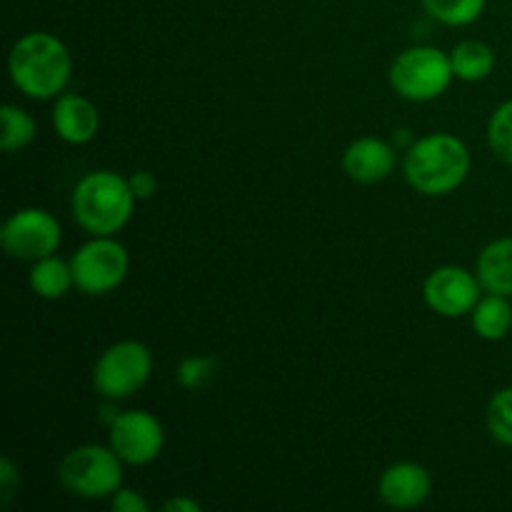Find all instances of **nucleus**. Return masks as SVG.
Returning a JSON list of instances; mask_svg holds the SVG:
<instances>
[{"label": "nucleus", "instance_id": "nucleus-12", "mask_svg": "<svg viewBox=\"0 0 512 512\" xmlns=\"http://www.w3.org/2000/svg\"><path fill=\"white\" fill-rule=\"evenodd\" d=\"M398 163V153L385 140L365 135V138L353 140L343 155V168L350 180L355 183L373 185L388 178Z\"/></svg>", "mask_w": 512, "mask_h": 512}, {"label": "nucleus", "instance_id": "nucleus-20", "mask_svg": "<svg viewBox=\"0 0 512 512\" xmlns=\"http://www.w3.org/2000/svg\"><path fill=\"white\" fill-rule=\"evenodd\" d=\"M488 143L495 158L512 165V100H505L495 108L488 123Z\"/></svg>", "mask_w": 512, "mask_h": 512}, {"label": "nucleus", "instance_id": "nucleus-16", "mask_svg": "<svg viewBox=\"0 0 512 512\" xmlns=\"http://www.w3.org/2000/svg\"><path fill=\"white\" fill-rule=\"evenodd\" d=\"M75 285L73 280V268L65 260L48 255V258L35 260L33 268H30V288L38 298L45 300H58L68 293Z\"/></svg>", "mask_w": 512, "mask_h": 512}, {"label": "nucleus", "instance_id": "nucleus-18", "mask_svg": "<svg viewBox=\"0 0 512 512\" xmlns=\"http://www.w3.org/2000/svg\"><path fill=\"white\" fill-rule=\"evenodd\" d=\"M0 120H3V133H0V148L5 153H13V150H23L25 145H30L38 133V125L35 118L28 110L18 108V105H3L0 108Z\"/></svg>", "mask_w": 512, "mask_h": 512}, {"label": "nucleus", "instance_id": "nucleus-14", "mask_svg": "<svg viewBox=\"0 0 512 512\" xmlns=\"http://www.w3.org/2000/svg\"><path fill=\"white\" fill-rule=\"evenodd\" d=\"M475 273H478L485 293H498L512 298V235L485 245L483 253L478 255Z\"/></svg>", "mask_w": 512, "mask_h": 512}, {"label": "nucleus", "instance_id": "nucleus-23", "mask_svg": "<svg viewBox=\"0 0 512 512\" xmlns=\"http://www.w3.org/2000/svg\"><path fill=\"white\" fill-rule=\"evenodd\" d=\"M110 508L115 512H150V503L133 488H118L110 495Z\"/></svg>", "mask_w": 512, "mask_h": 512}, {"label": "nucleus", "instance_id": "nucleus-4", "mask_svg": "<svg viewBox=\"0 0 512 512\" xmlns=\"http://www.w3.org/2000/svg\"><path fill=\"white\" fill-rule=\"evenodd\" d=\"M58 480L78 498H110L115 490L123 488V460L113 448L80 445L60 460Z\"/></svg>", "mask_w": 512, "mask_h": 512}, {"label": "nucleus", "instance_id": "nucleus-8", "mask_svg": "<svg viewBox=\"0 0 512 512\" xmlns=\"http://www.w3.org/2000/svg\"><path fill=\"white\" fill-rule=\"evenodd\" d=\"M0 245L10 258L40 260L48 258L60 245V223L43 208H23L5 220L0 230Z\"/></svg>", "mask_w": 512, "mask_h": 512}, {"label": "nucleus", "instance_id": "nucleus-2", "mask_svg": "<svg viewBox=\"0 0 512 512\" xmlns=\"http://www.w3.org/2000/svg\"><path fill=\"white\" fill-rule=\"evenodd\" d=\"M405 178L423 195H448L470 173L468 145L450 133H433L415 140L405 155Z\"/></svg>", "mask_w": 512, "mask_h": 512}, {"label": "nucleus", "instance_id": "nucleus-11", "mask_svg": "<svg viewBox=\"0 0 512 512\" xmlns=\"http://www.w3.org/2000/svg\"><path fill=\"white\" fill-rule=\"evenodd\" d=\"M433 493L430 473L418 463H395L380 475L378 495L388 508L413 510Z\"/></svg>", "mask_w": 512, "mask_h": 512}, {"label": "nucleus", "instance_id": "nucleus-19", "mask_svg": "<svg viewBox=\"0 0 512 512\" xmlns=\"http://www.w3.org/2000/svg\"><path fill=\"white\" fill-rule=\"evenodd\" d=\"M485 3L488 0H423V8L438 23L463 28L485 13Z\"/></svg>", "mask_w": 512, "mask_h": 512}, {"label": "nucleus", "instance_id": "nucleus-22", "mask_svg": "<svg viewBox=\"0 0 512 512\" xmlns=\"http://www.w3.org/2000/svg\"><path fill=\"white\" fill-rule=\"evenodd\" d=\"M215 373V358L210 355H190L175 370V380H178L180 388L185 390H198L213 378Z\"/></svg>", "mask_w": 512, "mask_h": 512}, {"label": "nucleus", "instance_id": "nucleus-26", "mask_svg": "<svg viewBox=\"0 0 512 512\" xmlns=\"http://www.w3.org/2000/svg\"><path fill=\"white\" fill-rule=\"evenodd\" d=\"M163 510H168V512H200V510H203V505H200L198 500H190V498H170L168 503L163 505Z\"/></svg>", "mask_w": 512, "mask_h": 512}, {"label": "nucleus", "instance_id": "nucleus-13", "mask_svg": "<svg viewBox=\"0 0 512 512\" xmlns=\"http://www.w3.org/2000/svg\"><path fill=\"white\" fill-rule=\"evenodd\" d=\"M53 128L70 145H85L98 135L100 113L88 98L78 93L58 95L53 108Z\"/></svg>", "mask_w": 512, "mask_h": 512}, {"label": "nucleus", "instance_id": "nucleus-3", "mask_svg": "<svg viewBox=\"0 0 512 512\" xmlns=\"http://www.w3.org/2000/svg\"><path fill=\"white\" fill-rule=\"evenodd\" d=\"M135 200L128 178L113 170H95L75 185L73 218L90 235H115L128 225Z\"/></svg>", "mask_w": 512, "mask_h": 512}, {"label": "nucleus", "instance_id": "nucleus-25", "mask_svg": "<svg viewBox=\"0 0 512 512\" xmlns=\"http://www.w3.org/2000/svg\"><path fill=\"white\" fill-rule=\"evenodd\" d=\"M128 183H130V190H133V195L138 200L153 198V193L158 190V178H155L150 170H138V173L130 175Z\"/></svg>", "mask_w": 512, "mask_h": 512}, {"label": "nucleus", "instance_id": "nucleus-10", "mask_svg": "<svg viewBox=\"0 0 512 512\" xmlns=\"http://www.w3.org/2000/svg\"><path fill=\"white\" fill-rule=\"evenodd\" d=\"M480 288L483 285H480L478 273H470L458 265H443L428 275L423 295L433 313L443 318H460V315L473 313L478 300L483 298Z\"/></svg>", "mask_w": 512, "mask_h": 512}, {"label": "nucleus", "instance_id": "nucleus-6", "mask_svg": "<svg viewBox=\"0 0 512 512\" xmlns=\"http://www.w3.org/2000/svg\"><path fill=\"white\" fill-rule=\"evenodd\" d=\"M153 373V355L138 340H123L105 350L93 368V388L105 400H123L145 388Z\"/></svg>", "mask_w": 512, "mask_h": 512}, {"label": "nucleus", "instance_id": "nucleus-1", "mask_svg": "<svg viewBox=\"0 0 512 512\" xmlns=\"http://www.w3.org/2000/svg\"><path fill=\"white\" fill-rule=\"evenodd\" d=\"M13 85L35 100L58 98L70 80L73 58L68 45L50 33H28L10 48Z\"/></svg>", "mask_w": 512, "mask_h": 512}, {"label": "nucleus", "instance_id": "nucleus-24", "mask_svg": "<svg viewBox=\"0 0 512 512\" xmlns=\"http://www.w3.org/2000/svg\"><path fill=\"white\" fill-rule=\"evenodd\" d=\"M18 485H20L18 468H15L13 460H10L8 455H5V458L0 460V500H3L5 505H8L10 500H13V495H15V490H18Z\"/></svg>", "mask_w": 512, "mask_h": 512}, {"label": "nucleus", "instance_id": "nucleus-7", "mask_svg": "<svg viewBox=\"0 0 512 512\" xmlns=\"http://www.w3.org/2000/svg\"><path fill=\"white\" fill-rule=\"evenodd\" d=\"M75 288L88 295H105L128 278L130 258L123 243L113 235H93L70 258Z\"/></svg>", "mask_w": 512, "mask_h": 512}, {"label": "nucleus", "instance_id": "nucleus-15", "mask_svg": "<svg viewBox=\"0 0 512 512\" xmlns=\"http://www.w3.org/2000/svg\"><path fill=\"white\" fill-rule=\"evenodd\" d=\"M470 320H473V330L483 340H503L508 338L512 330V303L508 295L488 293L478 300V305L470 313Z\"/></svg>", "mask_w": 512, "mask_h": 512}, {"label": "nucleus", "instance_id": "nucleus-9", "mask_svg": "<svg viewBox=\"0 0 512 512\" xmlns=\"http://www.w3.org/2000/svg\"><path fill=\"white\" fill-rule=\"evenodd\" d=\"M165 445V430L148 410L118 413L110 423V448L125 465H148L160 458Z\"/></svg>", "mask_w": 512, "mask_h": 512}, {"label": "nucleus", "instance_id": "nucleus-17", "mask_svg": "<svg viewBox=\"0 0 512 512\" xmlns=\"http://www.w3.org/2000/svg\"><path fill=\"white\" fill-rule=\"evenodd\" d=\"M450 63H453L455 78L465 80V83H478V80H485L493 73L495 53L488 43L463 40L450 53Z\"/></svg>", "mask_w": 512, "mask_h": 512}, {"label": "nucleus", "instance_id": "nucleus-21", "mask_svg": "<svg viewBox=\"0 0 512 512\" xmlns=\"http://www.w3.org/2000/svg\"><path fill=\"white\" fill-rule=\"evenodd\" d=\"M488 430L500 445L512 448V388H503L488 403Z\"/></svg>", "mask_w": 512, "mask_h": 512}, {"label": "nucleus", "instance_id": "nucleus-5", "mask_svg": "<svg viewBox=\"0 0 512 512\" xmlns=\"http://www.w3.org/2000/svg\"><path fill=\"white\" fill-rule=\"evenodd\" d=\"M450 55L430 45H415L400 53L390 68V85L395 93L413 103H428L438 98L453 83Z\"/></svg>", "mask_w": 512, "mask_h": 512}]
</instances>
